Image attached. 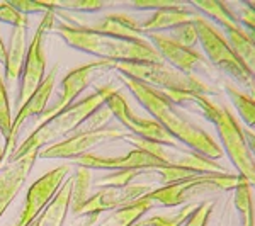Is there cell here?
Here are the masks:
<instances>
[{
  "instance_id": "cell-1",
  "label": "cell",
  "mask_w": 255,
  "mask_h": 226,
  "mask_svg": "<svg viewBox=\"0 0 255 226\" xmlns=\"http://www.w3.org/2000/svg\"><path fill=\"white\" fill-rule=\"evenodd\" d=\"M119 80L143 106V109L150 114V117L155 119L175 141L184 143L189 150L209 160H215V162L223 157V150L213 139V136H209L208 131L192 122L182 108L177 106L167 94L125 75H119Z\"/></svg>"
},
{
  "instance_id": "cell-2",
  "label": "cell",
  "mask_w": 255,
  "mask_h": 226,
  "mask_svg": "<svg viewBox=\"0 0 255 226\" xmlns=\"http://www.w3.org/2000/svg\"><path fill=\"white\" fill-rule=\"evenodd\" d=\"M174 102L180 108L184 106H194L204 119L211 121L218 131V136L221 141V150L228 155L233 167L237 168V174L249 180L250 187L255 189V160L249 143L245 139L244 129L232 116L228 109L223 106H218L209 99L206 94H177Z\"/></svg>"
},
{
  "instance_id": "cell-3",
  "label": "cell",
  "mask_w": 255,
  "mask_h": 226,
  "mask_svg": "<svg viewBox=\"0 0 255 226\" xmlns=\"http://www.w3.org/2000/svg\"><path fill=\"white\" fill-rule=\"evenodd\" d=\"M51 32H56L65 44L82 53L96 56L97 60L113 61H163L160 53L148 39H123L114 36L92 32L70 26L67 22L55 24Z\"/></svg>"
},
{
  "instance_id": "cell-4",
  "label": "cell",
  "mask_w": 255,
  "mask_h": 226,
  "mask_svg": "<svg viewBox=\"0 0 255 226\" xmlns=\"http://www.w3.org/2000/svg\"><path fill=\"white\" fill-rule=\"evenodd\" d=\"M114 90H118V87L113 82L102 85V87H97L94 94H90V96H87L85 99H80L75 104L68 106L67 109L58 113L56 116L48 119L46 122L39 124L29 136L24 139L22 145L15 148V151L12 155H22L31 150L41 151L43 148L55 145V143L61 141V139L68 138L70 134L75 133L96 111L104 108L109 96Z\"/></svg>"
},
{
  "instance_id": "cell-5",
  "label": "cell",
  "mask_w": 255,
  "mask_h": 226,
  "mask_svg": "<svg viewBox=\"0 0 255 226\" xmlns=\"http://www.w3.org/2000/svg\"><path fill=\"white\" fill-rule=\"evenodd\" d=\"M114 70L119 75L129 77L148 87L163 94H211L208 84L197 79L192 73H184L172 68L165 61H119L114 63Z\"/></svg>"
},
{
  "instance_id": "cell-6",
  "label": "cell",
  "mask_w": 255,
  "mask_h": 226,
  "mask_svg": "<svg viewBox=\"0 0 255 226\" xmlns=\"http://www.w3.org/2000/svg\"><path fill=\"white\" fill-rule=\"evenodd\" d=\"M238 182V174H197L194 177L165 184L143 197L153 206L175 208L186 204L196 197L215 191H233Z\"/></svg>"
},
{
  "instance_id": "cell-7",
  "label": "cell",
  "mask_w": 255,
  "mask_h": 226,
  "mask_svg": "<svg viewBox=\"0 0 255 226\" xmlns=\"http://www.w3.org/2000/svg\"><path fill=\"white\" fill-rule=\"evenodd\" d=\"M194 22L197 27V34H199V43L203 46L204 53H206L208 60L218 70H221V72L230 75L240 85H245L249 89V85L255 82L254 77L250 75L244 61L235 53V49L230 46V43L226 41L225 36L211 22H208L201 14L196 15Z\"/></svg>"
},
{
  "instance_id": "cell-8",
  "label": "cell",
  "mask_w": 255,
  "mask_h": 226,
  "mask_svg": "<svg viewBox=\"0 0 255 226\" xmlns=\"http://www.w3.org/2000/svg\"><path fill=\"white\" fill-rule=\"evenodd\" d=\"M55 24L56 14L55 12H46L44 17L41 19L34 36H32L29 46H27L26 61H24L22 73H20L19 80L17 111L29 101L31 96L39 89V85L43 84L44 77H46V51H44V44H46L48 32H51Z\"/></svg>"
},
{
  "instance_id": "cell-9",
  "label": "cell",
  "mask_w": 255,
  "mask_h": 226,
  "mask_svg": "<svg viewBox=\"0 0 255 226\" xmlns=\"http://www.w3.org/2000/svg\"><path fill=\"white\" fill-rule=\"evenodd\" d=\"M126 133L121 126H104L99 129H84L79 128L68 138L61 139V141L49 145L39 151V157L43 160H75L87 155L102 143L118 141V139H125Z\"/></svg>"
},
{
  "instance_id": "cell-10",
  "label": "cell",
  "mask_w": 255,
  "mask_h": 226,
  "mask_svg": "<svg viewBox=\"0 0 255 226\" xmlns=\"http://www.w3.org/2000/svg\"><path fill=\"white\" fill-rule=\"evenodd\" d=\"M106 108L111 111L113 117L121 124L123 129L129 131V134H134V136L143 139H150V141L162 143V145L167 146H179V143L155 119L141 117L138 114H134V111L131 109V106L128 104L126 97L123 96L119 89L114 90L109 96L108 102H106Z\"/></svg>"
},
{
  "instance_id": "cell-11",
  "label": "cell",
  "mask_w": 255,
  "mask_h": 226,
  "mask_svg": "<svg viewBox=\"0 0 255 226\" xmlns=\"http://www.w3.org/2000/svg\"><path fill=\"white\" fill-rule=\"evenodd\" d=\"M109 70H114L113 61L96 60V61H90V63L80 65V67H77L75 70L67 73V75L63 77V80H61L58 99H56V102L51 108H48L44 111V114L39 117V124H43L48 119L56 116V114L61 113L63 109H67L68 106L75 104L77 97H79L85 89H89L101 73L109 72Z\"/></svg>"
},
{
  "instance_id": "cell-12",
  "label": "cell",
  "mask_w": 255,
  "mask_h": 226,
  "mask_svg": "<svg viewBox=\"0 0 255 226\" xmlns=\"http://www.w3.org/2000/svg\"><path fill=\"white\" fill-rule=\"evenodd\" d=\"M70 175L68 165H60L53 170L41 175L38 180L32 182V186L27 189L24 206L20 209V215L17 218V223L14 226H29L39 218L41 213L46 209V206L53 201L56 192L60 191L65 180Z\"/></svg>"
},
{
  "instance_id": "cell-13",
  "label": "cell",
  "mask_w": 255,
  "mask_h": 226,
  "mask_svg": "<svg viewBox=\"0 0 255 226\" xmlns=\"http://www.w3.org/2000/svg\"><path fill=\"white\" fill-rule=\"evenodd\" d=\"M75 167L89 168V170H155V168L167 167L160 158L153 157L151 153L143 150H129L128 153L121 155H106V153H94L90 151L87 155L72 160Z\"/></svg>"
},
{
  "instance_id": "cell-14",
  "label": "cell",
  "mask_w": 255,
  "mask_h": 226,
  "mask_svg": "<svg viewBox=\"0 0 255 226\" xmlns=\"http://www.w3.org/2000/svg\"><path fill=\"white\" fill-rule=\"evenodd\" d=\"M153 191V187L148 184H131L126 187H104L99 189L96 194H90V197L85 201L82 206L73 211L75 216H85V215H97L101 216L102 213L116 211L141 199L143 196Z\"/></svg>"
},
{
  "instance_id": "cell-15",
  "label": "cell",
  "mask_w": 255,
  "mask_h": 226,
  "mask_svg": "<svg viewBox=\"0 0 255 226\" xmlns=\"http://www.w3.org/2000/svg\"><path fill=\"white\" fill-rule=\"evenodd\" d=\"M38 157L39 150H31L22 155H10L5 165L0 168V218L24 187Z\"/></svg>"
},
{
  "instance_id": "cell-16",
  "label": "cell",
  "mask_w": 255,
  "mask_h": 226,
  "mask_svg": "<svg viewBox=\"0 0 255 226\" xmlns=\"http://www.w3.org/2000/svg\"><path fill=\"white\" fill-rule=\"evenodd\" d=\"M55 14H60L63 22L70 24V26L80 27V29L101 32V34H108L123 39H146L143 36L138 20L126 14H106L96 20H82L75 14H68V12H55Z\"/></svg>"
},
{
  "instance_id": "cell-17",
  "label": "cell",
  "mask_w": 255,
  "mask_h": 226,
  "mask_svg": "<svg viewBox=\"0 0 255 226\" xmlns=\"http://www.w3.org/2000/svg\"><path fill=\"white\" fill-rule=\"evenodd\" d=\"M58 72H60V65H55V67L46 73V77H44L43 84L39 85V89L36 90L29 101L17 111L14 121H12L10 134H9V138L5 139L7 155H12L15 151V143H17V136H19L20 129H22L24 122L29 117H36V116L41 117L44 114V111L48 109V102L53 94V89H55V82H56V77H58Z\"/></svg>"
},
{
  "instance_id": "cell-18",
  "label": "cell",
  "mask_w": 255,
  "mask_h": 226,
  "mask_svg": "<svg viewBox=\"0 0 255 226\" xmlns=\"http://www.w3.org/2000/svg\"><path fill=\"white\" fill-rule=\"evenodd\" d=\"M150 44L160 53L167 65L184 73H192L197 67L204 65V56L199 51L187 46H182L163 32H151L146 36Z\"/></svg>"
},
{
  "instance_id": "cell-19",
  "label": "cell",
  "mask_w": 255,
  "mask_h": 226,
  "mask_svg": "<svg viewBox=\"0 0 255 226\" xmlns=\"http://www.w3.org/2000/svg\"><path fill=\"white\" fill-rule=\"evenodd\" d=\"M199 12H194L191 5H184V3H172L168 7H163L160 10L151 12V15L146 20L139 22L143 36L151 34V32H163L168 29H175L177 26H182L186 22L194 20Z\"/></svg>"
},
{
  "instance_id": "cell-20",
  "label": "cell",
  "mask_w": 255,
  "mask_h": 226,
  "mask_svg": "<svg viewBox=\"0 0 255 226\" xmlns=\"http://www.w3.org/2000/svg\"><path fill=\"white\" fill-rule=\"evenodd\" d=\"M27 27H14L10 31V39L7 44V56H5V85L15 84L20 80V73H22L24 61H26L27 53Z\"/></svg>"
},
{
  "instance_id": "cell-21",
  "label": "cell",
  "mask_w": 255,
  "mask_h": 226,
  "mask_svg": "<svg viewBox=\"0 0 255 226\" xmlns=\"http://www.w3.org/2000/svg\"><path fill=\"white\" fill-rule=\"evenodd\" d=\"M70 199H72V177L65 180L53 201L39 215L36 226H63L70 213Z\"/></svg>"
},
{
  "instance_id": "cell-22",
  "label": "cell",
  "mask_w": 255,
  "mask_h": 226,
  "mask_svg": "<svg viewBox=\"0 0 255 226\" xmlns=\"http://www.w3.org/2000/svg\"><path fill=\"white\" fill-rule=\"evenodd\" d=\"M151 208H153V204L145 197H141V199L134 201V203L128 204L125 208L111 211V215L104 218L101 223H96V226H131L138 220H141V216L146 211H150Z\"/></svg>"
},
{
  "instance_id": "cell-23",
  "label": "cell",
  "mask_w": 255,
  "mask_h": 226,
  "mask_svg": "<svg viewBox=\"0 0 255 226\" xmlns=\"http://www.w3.org/2000/svg\"><path fill=\"white\" fill-rule=\"evenodd\" d=\"M191 7L199 10V14H206L208 17L216 20L221 27L226 29H240V22H238L235 12L230 9L226 3L216 2V0H201V2H191Z\"/></svg>"
},
{
  "instance_id": "cell-24",
  "label": "cell",
  "mask_w": 255,
  "mask_h": 226,
  "mask_svg": "<svg viewBox=\"0 0 255 226\" xmlns=\"http://www.w3.org/2000/svg\"><path fill=\"white\" fill-rule=\"evenodd\" d=\"M225 34L230 46L235 49V53L240 56V60L244 61L247 70L255 80V43L249 38L244 27H240V29H226Z\"/></svg>"
},
{
  "instance_id": "cell-25",
  "label": "cell",
  "mask_w": 255,
  "mask_h": 226,
  "mask_svg": "<svg viewBox=\"0 0 255 226\" xmlns=\"http://www.w3.org/2000/svg\"><path fill=\"white\" fill-rule=\"evenodd\" d=\"M233 201L235 209L240 215V226H255V213H254V201H252V187L249 180L238 175L237 187L233 189Z\"/></svg>"
},
{
  "instance_id": "cell-26",
  "label": "cell",
  "mask_w": 255,
  "mask_h": 226,
  "mask_svg": "<svg viewBox=\"0 0 255 226\" xmlns=\"http://www.w3.org/2000/svg\"><path fill=\"white\" fill-rule=\"evenodd\" d=\"M46 12H68V14H94L106 7L101 0H51L43 2Z\"/></svg>"
},
{
  "instance_id": "cell-27",
  "label": "cell",
  "mask_w": 255,
  "mask_h": 226,
  "mask_svg": "<svg viewBox=\"0 0 255 226\" xmlns=\"http://www.w3.org/2000/svg\"><path fill=\"white\" fill-rule=\"evenodd\" d=\"M225 92L228 94V97L232 99L233 106L240 114L242 121L250 128H255V99L250 94H245L242 90H238L235 85L232 84H223Z\"/></svg>"
},
{
  "instance_id": "cell-28",
  "label": "cell",
  "mask_w": 255,
  "mask_h": 226,
  "mask_svg": "<svg viewBox=\"0 0 255 226\" xmlns=\"http://www.w3.org/2000/svg\"><path fill=\"white\" fill-rule=\"evenodd\" d=\"M90 184H92V170L77 167L72 177V199H70V211H77L82 204L90 197Z\"/></svg>"
},
{
  "instance_id": "cell-29",
  "label": "cell",
  "mask_w": 255,
  "mask_h": 226,
  "mask_svg": "<svg viewBox=\"0 0 255 226\" xmlns=\"http://www.w3.org/2000/svg\"><path fill=\"white\" fill-rule=\"evenodd\" d=\"M146 170H118V172H109V174L102 175V177L96 179V186L104 189V187H126L134 184V180L141 175H145Z\"/></svg>"
},
{
  "instance_id": "cell-30",
  "label": "cell",
  "mask_w": 255,
  "mask_h": 226,
  "mask_svg": "<svg viewBox=\"0 0 255 226\" xmlns=\"http://www.w3.org/2000/svg\"><path fill=\"white\" fill-rule=\"evenodd\" d=\"M194 209H196V206L187 204V206H184L180 211H177L175 215L145 218V220H138L136 223H133L131 226H182Z\"/></svg>"
},
{
  "instance_id": "cell-31",
  "label": "cell",
  "mask_w": 255,
  "mask_h": 226,
  "mask_svg": "<svg viewBox=\"0 0 255 226\" xmlns=\"http://www.w3.org/2000/svg\"><path fill=\"white\" fill-rule=\"evenodd\" d=\"M170 38L175 39L177 43H180L182 46L196 49L197 43H199V34H197L196 22L191 20V22H186V24H182V26H177L175 29H172Z\"/></svg>"
},
{
  "instance_id": "cell-32",
  "label": "cell",
  "mask_w": 255,
  "mask_h": 226,
  "mask_svg": "<svg viewBox=\"0 0 255 226\" xmlns=\"http://www.w3.org/2000/svg\"><path fill=\"white\" fill-rule=\"evenodd\" d=\"M0 22H5L12 27H27L29 26V17L15 10L10 5V2L0 0Z\"/></svg>"
},
{
  "instance_id": "cell-33",
  "label": "cell",
  "mask_w": 255,
  "mask_h": 226,
  "mask_svg": "<svg viewBox=\"0 0 255 226\" xmlns=\"http://www.w3.org/2000/svg\"><path fill=\"white\" fill-rule=\"evenodd\" d=\"M215 208V201H204V203L197 204L194 211L191 213V216L186 220V223L182 226H206L209 221V216Z\"/></svg>"
},
{
  "instance_id": "cell-34",
  "label": "cell",
  "mask_w": 255,
  "mask_h": 226,
  "mask_svg": "<svg viewBox=\"0 0 255 226\" xmlns=\"http://www.w3.org/2000/svg\"><path fill=\"white\" fill-rule=\"evenodd\" d=\"M12 128V117H10V104H9V92L0 90V133L3 139L9 138Z\"/></svg>"
},
{
  "instance_id": "cell-35",
  "label": "cell",
  "mask_w": 255,
  "mask_h": 226,
  "mask_svg": "<svg viewBox=\"0 0 255 226\" xmlns=\"http://www.w3.org/2000/svg\"><path fill=\"white\" fill-rule=\"evenodd\" d=\"M10 5L24 15L38 14V12H44V14H46V9H44L41 0H12Z\"/></svg>"
},
{
  "instance_id": "cell-36",
  "label": "cell",
  "mask_w": 255,
  "mask_h": 226,
  "mask_svg": "<svg viewBox=\"0 0 255 226\" xmlns=\"http://www.w3.org/2000/svg\"><path fill=\"white\" fill-rule=\"evenodd\" d=\"M172 3L175 2H165V0H162V2H150V0H141V2H133L131 3V7H134L136 10H160L163 9V7H168L172 5Z\"/></svg>"
},
{
  "instance_id": "cell-37",
  "label": "cell",
  "mask_w": 255,
  "mask_h": 226,
  "mask_svg": "<svg viewBox=\"0 0 255 226\" xmlns=\"http://www.w3.org/2000/svg\"><path fill=\"white\" fill-rule=\"evenodd\" d=\"M99 220L97 215H85V216H75V221H73L70 226H96Z\"/></svg>"
},
{
  "instance_id": "cell-38",
  "label": "cell",
  "mask_w": 255,
  "mask_h": 226,
  "mask_svg": "<svg viewBox=\"0 0 255 226\" xmlns=\"http://www.w3.org/2000/svg\"><path fill=\"white\" fill-rule=\"evenodd\" d=\"M244 134H245L247 143H249L250 151H252V157H254V160H255V131L247 128V129H244Z\"/></svg>"
},
{
  "instance_id": "cell-39",
  "label": "cell",
  "mask_w": 255,
  "mask_h": 226,
  "mask_svg": "<svg viewBox=\"0 0 255 226\" xmlns=\"http://www.w3.org/2000/svg\"><path fill=\"white\" fill-rule=\"evenodd\" d=\"M5 56H7V44L2 39V36H0V63H5Z\"/></svg>"
},
{
  "instance_id": "cell-40",
  "label": "cell",
  "mask_w": 255,
  "mask_h": 226,
  "mask_svg": "<svg viewBox=\"0 0 255 226\" xmlns=\"http://www.w3.org/2000/svg\"><path fill=\"white\" fill-rule=\"evenodd\" d=\"M5 146H0V165H2V162H3V158H5Z\"/></svg>"
},
{
  "instance_id": "cell-41",
  "label": "cell",
  "mask_w": 255,
  "mask_h": 226,
  "mask_svg": "<svg viewBox=\"0 0 255 226\" xmlns=\"http://www.w3.org/2000/svg\"><path fill=\"white\" fill-rule=\"evenodd\" d=\"M0 90H7V85H5V80H3L2 73H0Z\"/></svg>"
},
{
  "instance_id": "cell-42",
  "label": "cell",
  "mask_w": 255,
  "mask_h": 226,
  "mask_svg": "<svg viewBox=\"0 0 255 226\" xmlns=\"http://www.w3.org/2000/svg\"><path fill=\"white\" fill-rule=\"evenodd\" d=\"M245 32H247V31H245ZM247 34H249V38L255 43V34H254V32H247Z\"/></svg>"
},
{
  "instance_id": "cell-43",
  "label": "cell",
  "mask_w": 255,
  "mask_h": 226,
  "mask_svg": "<svg viewBox=\"0 0 255 226\" xmlns=\"http://www.w3.org/2000/svg\"><path fill=\"white\" fill-rule=\"evenodd\" d=\"M29 226H36V221H34V223H31Z\"/></svg>"
}]
</instances>
